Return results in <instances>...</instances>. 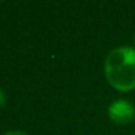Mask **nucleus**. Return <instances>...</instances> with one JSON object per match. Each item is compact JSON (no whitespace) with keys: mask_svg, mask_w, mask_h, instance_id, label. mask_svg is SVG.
I'll return each mask as SVG.
<instances>
[{"mask_svg":"<svg viewBox=\"0 0 135 135\" xmlns=\"http://www.w3.org/2000/svg\"><path fill=\"white\" fill-rule=\"evenodd\" d=\"M109 118L117 124H128L135 119V107L127 99H115L109 105Z\"/></svg>","mask_w":135,"mask_h":135,"instance_id":"obj_2","label":"nucleus"},{"mask_svg":"<svg viewBox=\"0 0 135 135\" xmlns=\"http://www.w3.org/2000/svg\"><path fill=\"white\" fill-rule=\"evenodd\" d=\"M6 102H7V97H6L4 91L0 90V107H3L6 105Z\"/></svg>","mask_w":135,"mask_h":135,"instance_id":"obj_3","label":"nucleus"},{"mask_svg":"<svg viewBox=\"0 0 135 135\" xmlns=\"http://www.w3.org/2000/svg\"><path fill=\"white\" fill-rule=\"evenodd\" d=\"M4 135H29V134H27V132H24V131H17V130H15V131H8V132H6Z\"/></svg>","mask_w":135,"mask_h":135,"instance_id":"obj_4","label":"nucleus"},{"mask_svg":"<svg viewBox=\"0 0 135 135\" xmlns=\"http://www.w3.org/2000/svg\"><path fill=\"white\" fill-rule=\"evenodd\" d=\"M105 76L107 82L118 91L135 89V49L119 46L113 49L105 60Z\"/></svg>","mask_w":135,"mask_h":135,"instance_id":"obj_1","label":"nucleus"},{"mask_svg":"<svg viewBox=\"0 0 135 135\" xmlns=\"http://www.w3.org/2000/svg\"><path fill=\"white\" fill-rule=\"evenodd\" d=\"M134 42H135V35H134Z\"/></svg>","mask_w":135,"mask_h":135,"instance_id":"obj_5","label":"nucleus"}]
</instances>
